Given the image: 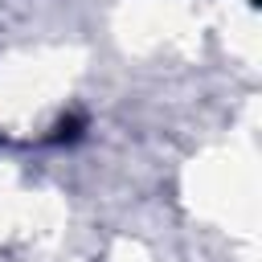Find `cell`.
Listing matches in <instances>:
<instances>
[{"label":"cell","instance_id":"obj_1","mask_svg":"<svg viewBox=\"0 0 262 262\" xmlns=\"http://www.w3.org/2000/svg\"><path fill=\"white\" fill-rule=\"evenodd\" d=\"M82 127H86L82 115H66V119H57V127H53L49 139H53V143H74V139L82 135Z\"/></svg>","mask_w":262,"mask_h":262}]
</instances>
